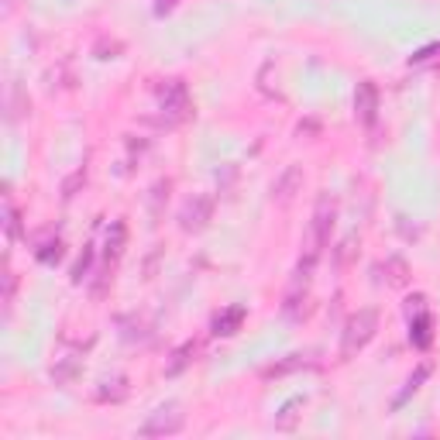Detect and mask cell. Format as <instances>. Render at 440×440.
<instances>
[{
    "label": "cell",
    "mask_w": 440,
    "mask_h": 440,
    "mask_svg": "<svg viewBox=\"0 0 440 440\" xmlns=\"http://www.w3.org/2000/svg\"><path fill=\"white\" fill-rule=\"evenodd\" d=\"M296 406H303V399H292L282 406V413L275 416V426H279V430H292V426H296V413H292Z\"/></svg>",
    "instance_id": "5bb4252c"
},
{
    "label": "cell",
    "mask_w": 440,
    "mask_h": 440,
    "mask_svg": "<svg viewBox=\"0 0 440 440\" xmlns=\"http://www.w3.org/2000/svg\"><path fill=\"white\" fill-rule=\"evenodd\" d=\"M354 117L362 121L364 128H372L379 121V86L372 79L358 83V93H354Z\"/></svg>",
    "instance_id": "8992f818"
},
{
    "label": "cell",
    "mask_w": 440,
    "mask_h": 440,
    "mask_svg": "<svg viewBox=\"0 0 440 440\" xmlns=\"http://www.w3.org/2000/svg\"><path fill=\"white\" fill-rule=\"evenodd\" d=\"M76 368H79L76 358H62V362L52 368V379H56V382H69V379L76 375Z\"/></svg>",
    "instance_id": "9a60e30c"
},
{
    "label": "cell",
    "mask_w": 440,
    "mask_h": 440,
    "mask_svg": "<svg viewBox=\"0 0 440 440\" xmlns=\"http://www.w3.org/2000/svg\"><path fill=\"white\" fill-rule=\"evenodd\" d=\"M152 193H155L152 196V217H158V213H162V200H169V183H158Z\"/></svg>",
    "instance_id": "ac0fdd59"
},
{
    "label": "cell",
    "mask_w": 440,
    "mask_h": 440,
    "mask_svg": "<svg viewBox=\"0 0 440 440\" xmlns=\"http://www.w3.org/2000/svg\"><path fill=\"white\" fill-rule=\"evenodd\" d=\"M430 327H434V320H430L426 309H420L416 317H409V341L416 347H426L434 341V330H430Z\"/></svg>",
    "instance_id": "9c48e42d"
},
{
    "label": "cell",
    "mask_w": 440,
    "mask_h": 440,
    "mask_svg": "<svg viewBox=\"0 0 440 440\" xmlns=\"http://www.w3.org/2000/svg\"><path fill=\"white\" fill-rule=\"evenodd\" d=\"M375 330H379V313L372 307L358 309L351 320L344 324V337H341V354L344 358H354L358 351H362L372 337H375Z\"/></svg>",
    "instance_id": "6da1fadb"
},
{
    "label": "cell",
    "mask_w": 440,
    "mask_h": 440,
    "mask_svg": "<svg viewBox=\"0 0 440 440\" xmlns=\"http://www.w3.org/2000/svg\"><path fill=\"white\" fill-rule=\"evenodd\" d=\"M300 186H303V169H300V165H289L286 173L279 175V183L272 186V196H275L279 203H289L292 193L300 190Z\"/></svg>",
    "instance_id": "ba28073f"
},
{
    "label": "cell",
    "mask_w": 440,
    "mask_h": 440,
    "mask_svg": "<svg viewBox=\"0 0 440 440\" xmlns=\"http://www.w3.org/2000/svg\"><path fill=\"white\" fill-rule=\"evenodd\" d=\"M158 111H162V121L173 128V124H183V121H190L193 117V100H190V90H186V83H165V90L158 93Z\"/></svg>",
    "instance_id": "7a4b0ae2"
},
{
    "label": "cell",
    "mask_w": 440,
    "mask_h": 440,
    "mask_svg": "<svg viewBox=\"0 0 440 440\" xmlns=\"http://www.w3.org/2000/svg\"><path fill=\"white\" fill-rule=\"evenodd\" d=\"M79 183H86V169H79V173L73 175V179H69L66 186H62V193H66V200H69V196H76V193H73V190H76Z\"/></svg>",
    "instance_id": "d6986e66"
},
{
    "label": "cell",
    "mask_w": 440,
    "mask_h": 440,
    "mask_svg": "<svg viewBox=\"0 0 440 440\" xmlns=\"http://www.w3.org/2000/svg\"><path fill=\"white\" fill-rule=\"evenodd\" d=\"M7 237H18V210H14V203H7Z\"/></svg>",
    "instance_id": "ffe728a7"
},
{
    "label": "cell",
    "mask_w": 440,
    "mask_h": 440,
    "mask_svg": "<svg viewBox=\"0 0 440 440\" xmlns=\"http://www.w3.org/2000/svg\"><path fill=\"white\" fill-rule=\"evenodd\" d=\"M334 220H337V203L330 196H320L317 200V210H313V224H309V245L307 255H317L330 245V230H334Z\"/></svg>",
    "instance_id": "3957f363"
},
{
    "label": "cell",
    "mask_w": 440,
    "mask_h": 440,
    "mask_svg": "<svg viewBox=\"0 0 440 440\" xmlns=\"http://www.w3.org/2000/svg\"><path fill=\"white\" fill-rule=\"evenodd\" d=\"M183 430V413L175 409V406H162V409H155L148 420L141 423V437H173Z\"/></svg>",
    "instance_id": "277c9868"
},
{
    "label": "cell",
    "mask_w": 440,
    "mask_h": 440,
    "mask_svg": "<svg viewBox=\"0 0 440 440\" xmlns=\"http://www.w3.org/2000/svg\"><path fill=\"white\" fill-rule=\"evenodd\" d=\"M90 265H93V248H83V258H79L76 268H73V282H83L86 272H90Z\"/></svg>",
    "instance_id": "e0dca14e"
},
{
    "label": "cell",
    "mask_w": 440,
    "mask_h": 440,
    "mask_svg": "<svg viewBox=\"0 0 440 440\" xmlns=\"http://www.w3.org/2000/svg\"><path fill=\"white\" fill-rule=\"evenodd\" d=\"M434 56H440V45H426V48H420L409 62H426V58H434Z\"/></svg>",
    "instance_id": "44dd1931"
},
{
    "label": "cell",
    "mask_w": 440,
    "mask_h": 440,
    "mask_svg": "<svg viewBox=\"0 0 440 440\" xmlns=\"http://www.w3.org/2000/svg\"><path fill=\"white\" fill-rule=\"evenodd\" d=\"M173 7H175V0H158V4H155L158 14H165V11H173Z\"/></svg>",
    "instance_id": "7402d4cb"
},
{
    "label": "cell",
    "mask_w": 440,
    "mask_h": 440,
    "mask_svg": "<svg viewBox=\"0 0 440 440\" xmlns=\"http://www.w3.org/2000/svg\"><path fill=\"white\" fill-rule=\"evenodd\" d=\"M124 237H128L124 220H114V224H111V230H107V265L121 258V251H124Z\"/></svg>",
    "instance_id": "30bf717a"
},
{
    "label": "cell",
    "mask_w": 440,
    "mask_h": 440,
    "mask_svg": "<svg viewBox=\"0 0 440 440\" xmlns=\"http://www.w3.org/2000/svg\"><path fill=\"white\" fill-rule=\"evenodd\" d=\"M58 258H62V241H45V245H41L39 248V262H45V265H52V262H58Z\"/></svg>",
    "instance_id": "2e32d148"
},
{
    "label": "cell",
    "mask_w": 440,
    "mask_h": 440,
    "mask_svg": "<svg viewBox=\"0 0 440 440\" xmlns=\"http://www.w3.org/2000/svg\"><path fill=\"white\" fill-rule=\"evenodd\" d=\"M193 354H196V344H193V341H186V344L173 354V362H169V368H165V372H169V375H179V372L193 362Z\"/></svg>",
    "instance_id": "7c38bea8"
},
{
    "label": "cell",
    "mask_w": 440,
    "mask_h": 440,
    "mask_svg": "<svg viewBox=\"0 0 440 440\" xmlns=\"http://www.w3.org/2000/svg\"><path fill=\"white\" fill-rule=\"evenodd\" d=\"M210 217H213L210 196H193L190 203L183 207V213H179V227L186 230V234H196V230H203L210 224Z\"/></svg>",
    "instance_id": "5b68a950"
},
{
    "label": "cell",
    "mask_w": 440,
    "mask_h": 440,
    "mask_svg": "<svg viewBox=\"0 0 440 440\" xmlns=\"http://www.w3.org/2000/svg\"><path fill=\"white\" fill-rule=\"evenodd\" d=\"M245 317H248V309L245 307H227L224 313H217V320H213V334H217V337H230V334H237L241 324H245Z\"/></svg>",
    "instance_id": "52a82bcc"
},
{
    "label": "cell",
    "mask_w": 440,
    "mask_h": 440,
    "mask_svg": "<svg viewBox=\"0 0 440 440\" xmlns=\"http://www.w3.org/2000/svg\"><path fill=\"white\" fill-rule=\"evenodd\" d=\"M426 375H430V364H420V368L409 375V382H406V389H402V396L396 399V406H402V402H406V396H413V392L423 385V379H426Z\"/></svg>",
    "instance_id": "4fadbf2b"
},
{
    "label": "cell",
    "mask_w": 440,
    "mask_h": 440,
    "mask_svg": "<svg viewBox=\"0 0 440 440\" xmlns=\"http://www.w3.org/2000/svg\"><path fill=\"white\" fill-rule=\"evenodd\" d=\"M385 282H389V286H396V289H402L406 282H409V265L402 262L399 255H392V258L385 262Z\"/></svg>",
    "instance_id": "8fae6325"
}]
</instances>
